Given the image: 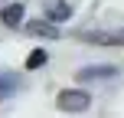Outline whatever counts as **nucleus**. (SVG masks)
<instances>
[{
  "mask_svg": "<svg viewBox=\"0 0 124 118\" xmlns=\"http://www.w3.org/2000/svg\"><path fill=\"white\" fill-rule=\"evenodd\" d=\"M56 105L62 108V112H85L88 105H92V95L85 92V89H62Z\"/></svg>",
  "mask_w": 124,
  "mask_h": 118,
  "instance_id": "f257e3e1",
  "label": "nucleus"
},
{
  "mask_svg": "<svg viewBox=\"0 0 124 118\" xmlns=\"http://www.w3.org/2000/svg\"><path fill=\"white\" fill-rule=\"evenodd\" d=\"M82 39H92L98 46H124V30H88V33H78Z\"/></svg>",
  "mask_w": 124,
  "mask_h": 118,
  "instance_id": "f03ea898",
  "label": "nucleus"
},
{
  "mask_svg": "<svg viewBox=\"0 0 124 118\" xmlns=\"http://www.w3.org/2000/svg\"><path fill=\"white\" fill-rule=\"evenodd\" d=\"M26 30L33 33V36H46V39H59V26L52 23V20H33Z\"/></svg>",
  "mask_w": 124,
  "mask_h": 118,
  "instance_id": "7ed1b4c3",
  "label": "nucleus"
},
{
  "mask_svg": "<svg viewBox=\"0 0 124 118\" xmlns=\"http://www.w3.org/2000/svg\"><path fill=\"white\" fill-rule=\"evenodd\" d=\"M3 26H10V30H16L20 23H23V3H10V7H3Z\"/></svg>",
  "mask_w": 124,
  "mask_h": 118,
  "instance_id": "20e7f679",
  "label": "nucleus"
},
{
  "mask_svg": "<svg viewBox=\"0 0 124 118\" xmlns=\"http://www.w3.org/2000/svg\"><path fill=\"white\" fill-rule=\"evenodd\" d=\"M114 72H118L114 66H92V69H82L78 79L82 82H88V79H108V75H114Z\"/></svg>",
  "mask_w": 124,
  "mask_h": 118,
  "instance_id": "39448f33",
  "label": "nucleus"
},
{
  "mask_svg": "<svg viewBox=\"0 0 124 118\" xmlns=\"http://www.w3.org/2000/svg\"><path fill=\"white\" fill-rule=\"evenodd\" d=\"M46 13H49V20H52V23H62V20H69V13H72V10H69V3H65V0H52V3L46 7Z\"/></svg>",
  "mask_w": 124,
  "mask_h": 118,
  "instance_id": "423d86ee",
  "label": "nucleus"
},
{
  "mask_svg": "<svg viewBox=\"0 0 124 118\" xmlns=\"http://www.w3.org/2000/svg\"><path fill=\"white\" fill-rule=\"evenodd\" d=\"M20 82H16V75H10V72H0V99H7V95L16 89Z\"/></svg>",
  "mask_w": 124,
  "mask_h": 118,
  "instance_id": "0eeeda50",
  "label": "nucleus"
},
{
  "mask_svg": "<svg viewBox=\"0 0 124 118\" xmlns=\"http://www.w3.org/2000/svg\"><path fill=\"white\" fill-rule=\"evenodd\" d=\"M46 59H49V56H46V49H33L30 56H26V69H36V66H43Z\"/></svg>",
  "mask_w": 124,
  "mask_h": 118,
  "instance_id": "6e6552de",
  "label": "nucleus"
}]
</instances>
